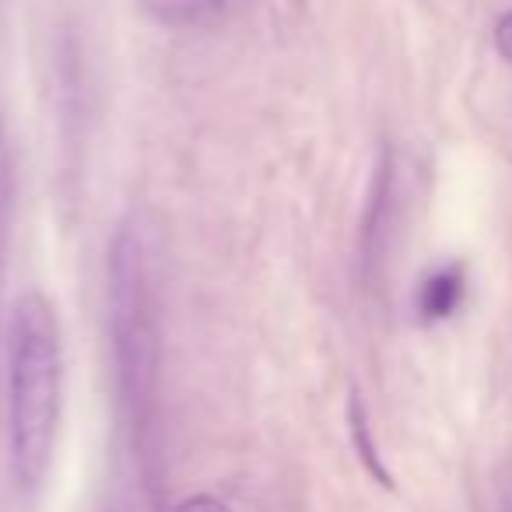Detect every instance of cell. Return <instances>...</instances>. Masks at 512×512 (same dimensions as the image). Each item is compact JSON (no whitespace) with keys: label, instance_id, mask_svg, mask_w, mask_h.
<instances>
[{"label":"cell","instance_id":"6da1fadb","mask_svg":"<svg viewBox=\"0 0 512 512\" xmlns=\"http://www.w3.org/2000/svg\"><path fill=\"white\" fill-rule=\"evenodd\" d=\"M64 404V344L50 299L29 292L8 327V439L11 470L25 491L46 481Z\"/></svg>","mask_w":512,"mask_h":512},{"label":"cell","instance_id":"7a4b0ae2","mask_svg":"<svg viewBox=\"0 0 512 512\" xmlns=\"http://www.w3.org/2000/svg\"><path fill=\"white\" fill-rule=\"evenodd\" d=\"M109 337L116 372L130 404L141 411L155 400L158 383V316L151 288V260L137 221L116 228L106 264Z\"/></svg>","mask_w":512,"mask_h":512},{"label":"cell","instance_id":"3957f363","mask_svg":"<svg viewBox=\"0 0 512 512\" xmlns=\"http://www.w3.org/2000/svg\"><path fill=\"white\" fill-rule=\"evenodd\" d=\"M137 8L172 32H207L225 25L232 0H137Z\"/></svg>","mask_w":512,"mask_h":512},{"label":"cell","instance_id":"277c9868","mask_svg":"<svg viewBox=\"0 0 512 512\" xmlns=\"http://www.w3.org/2000/svg\"><path fill=\"white\" fill-rule=\"evenodd\" d=\"M390 204H393V155L383 151V162L372 179L369 207H365L362 221V260L365 264H376L379 253H383L386 225H390Z\"/></svg>","mask_w":512,"mask_h":512},{"label":"cell","instance_id":"5b68a950","mask_svg":"<svg viewBox=\"0 0 512 512\" xmlns=\"http://www.w3.org/2000/svg\"><path fill=\"white\" fill-rule=\"evenodd\" d=\"M460 299H463V271L456 264L439 267V271H432L421 281L418 313L425 316V320H446V316L456 313Z\"/></svg>","mask_w":512,"mask_h":512},{"label":"cell","instance_id":"8992f818","mask_svg":"<svg viewBox=\"0 0 512 512\" xmlns=\"http://www.w3.org/2000/svg\"><path fill=\"white\" fill-rule=\"evenodd\" d=\"M348 421H351V435H355V449H358V456L365 460V467L376 474V481L383 484V488H390V474H386V467H383V460H379V453H376V442H372V435H369V418H365V404L358 397H351V407H348Z\"/></svg>","mask_w":512,"mask_h":512},{"label":"cell","instance_id":"52a82bcc","mask_svg":"<svg viewBox=\"0 0 512 512\" xmlns=\"http://www.w3.org/2000/svg\"><path fill=\"white\" fill-rule=\"evenodd\" d=\"M495 50L502 53V60H509V64H512V11L498 18V25H495Z\"/></svg>","mask_w":512,"mask_h":512},{"label":"cell","instance_id":"ba28073f","mask_svg":"<svg viewBox=\"0 0 512 512\" xmlns=\"http://www.w3.org/2000/svg\"><path fill=\"white\" fill-rule=\"evenodd\" d=\"M176 512H232L221 498H211V495H193L186 498L183 505H179Z\"/></svg>","mask_w":512,"mask_h":512},{"label":"cell","instance_id":"9c48e42d","mask_svg":"<svg viewBox=\"0 0 512 512\" xmlns=\"http://www.w3.org/2000/svg\"><path fill=\"white\" fill-rule=\"evenodd\" d=\"M106 512H127V505H109Z\"/></svg>","mask_w":512,"mask_h":512}]
</instances>
